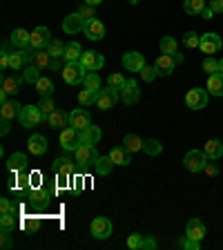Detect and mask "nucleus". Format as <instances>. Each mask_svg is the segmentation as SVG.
Wrapping results in <instances>:
<instances>
[{"label":"nucleus","mask_w":223,"mask_h":250,"mask_svg":"<svg viewBox=\"0 0 223 250\" xmlns=\"http://www.w3.org/2000/svg\"><path fill=\"white\" fill-rule=\"evenodd\" d=\"M87 69L81 65V62H67L65 67H62V81L67 85H83V81H85V76H87Z\"/></svg>","instance_id":"obj_2"},{"label":"nucleus","mask_w":223,"mask_h":250,"mask_svg":"<svg viewBox=\"0 0 223 250\" xmlns=\"http://www.w3.org/2000/svg\"><path fill=\"white\" fill-rule=\"evenodd\" d=\"M143 152H145V154H150V156L161 154V152H163L161 141H156V139H147V141H143Z\"/></svg>","instance_id":"obj_40"},{"label":"nucleus","mask_w":223,"mask_h":250,"mask_svg":"<svg viewBox=\"0 0 223 250\" xmlns=\"http://www.w3.org/2000/svg\"><path fill=\"white\" fill-rule=\"evenodd\" d=\"M119 99H121V92L119 89H114V87H105V89H101L99 92V99H96V107L99 109H112L116 103H119Z\"/></svg>","instance_id":"obj_6"},{"label":"nucleus","mask_w":223,"mask_h":250,"mask_svg":"<svg viewBox=\"0 0 223 250\" xmlns=\"http://www.w3.org/2000/svg\"><path fill=\"white\" fill-rule=\"evenodd\" d=\"M16 210H18V206H14V203H11L7 197L0 201V212H16Z\"/></svg>","instance_id":"obj_53"},{"label":"nucleus","mask_w":223,"mask_h":250,"mask_svg":"<svg viewBox=\"0 0 223 250\" xmlns=\"http://www.w3.org/2000/svg\"><path fill=\"white\" fill-rule=\"evenodd\" d=\"M109 159L114 161V166H130L132 163V152L125 146H116L109 150Z\"/></svg>","instance_id":"obj_17"},{"label":"nucleus","mask_w":223,"mask_h":250,"mask_svg":"<svg viewBox=\"0 0 223 250\" xmlns=\"http://www.w3.org/2000/svg\"><path fill=\"white\" fill-rule=\"evenodd\" d=\"M159 49H161V54H170V56H174V54L179 52V42L172 36H163L161 42H159Z\"/></svg>","instance_id":"obj_33"},{"label":"nucleus","mask_w":223,"mask_h":250,"mask_svg":"<svg viewBox=\"0 0 223 250\" xmlns=\"http://www.w3.org/2000/svg\"><path fill=\"white\" fill-rule=\"evenodd\" d=\"M208 163V154L201 150H190L185 156H183V166H185L187 172H201Z\"/></svg>","instance_id":"obj_5"},{"label":"nucleus","mask_w":223,"mask_h":250,"mask_svg":"<svg viewBox=\"0 0 223 250\" xmlns=\"http://www.w3.org/2000/svg\"><path fill=\"white\" fill-rule=\"evenodd\" d=\"M139 99H141L139 83H136L134 78H127V83L121 89V101H123L125 105H134V103H139Z\"/></svg>","instance_id":"obj_9"},{"label":"nucleus","mask_w":223,"mask_h":250,"mask_svg":"<svg viewBox=\"0 0 223 250\" xmlns=\"http://www.w3.org/2000/svg\"><path fill=\"white\" fill-rule=\"evenodd\" d=\"M174 65H179V62L174 61V56H170V54H161V56L156 58V62H154L159 76H170V74L174 72Z\"/></svg>","instance_id":"obj_16"},{"label":"nucleus","mask_w":223,"mask_h":250,"mask_svg":"<svg viewBox=\"0 0 223 250\" xmlns=\"http://www.w3.org/2000/svg\"><path fill=\"white\" fill-rule=\"evenodd\" d=\"M139 76L143 78L145 83H152V81H154V78L159 76V72H156V67H154V65H152V67H150V65H145V67H143V69H141V72H139Z\"/></svg>","instance_id":"obj_48"},{"label":"nucleus","mask_w":223,"mask_h":250,"mask_svg":"<svg viewBox=\"0 0 223 250\" xmlns=\"http://www.w3.org/2000/svg\"><path fill=\"white\" fill-rule=\"evenodd\" d=\"M85 2H87V5H94V7H96V5H101L103 0H85Z\"/></svg>","instance_id":"obj_61"},{"label":"nucleus","mask_w":223,"mask_h":250,"mask_svg":"<svg viewBox=\"0 0 223 250\" xmlns=\"http://www.w3.org/2000/svg\"><path fill=\"white\" fill-rule=\"evenodd\" d=\"M203 170H205V174H208V177H217V174H219V166L214 163V159H208V163H205V167H203Z\"/></svg>","instance_id":"obj_52"},{"label":"nucleus","mask_w":223,"mask_h":250,"mask_svg":"<svg viewBox=\"0 0 223 250\" xmlns=\"http://www.w3.org/2000/svg\"><path fill=\"white\" fill-rule=\"evenodd\" d=\"M52 34H49V29L47 27H36V29L31 31V42L29 47L31 49H47V45L52 42Z\"/></svg>","instance_id":"obj_12"},{"label":"nucleus","mask_w":223,"mask_h":250,"mask_svg":"<svg viewBox=\"0 0 223 250\" xmlns=\"http://www.w3.org/2000/svg\"><path fill=\"white\" fill-rule=\"evenodd\" d=\"M201 52L203 54H208V56H212V54H217L219 49L223 47V41L219 34H212V31H208V34H203L201 36Z\"/></svg>","instance_id":"obj_10"},{"label":"nucleus","mask_w":223,"mask_h":250,"mask_svg":"<svg viewBox=\"0 0 223 250\" xmlns=\"http://www.w3.org/2000/svg\"><path fill=\"white\" fill-rule=\"evenodd\" d=\"M29 62L31 65H36L38 69H49L52 65V56L47 54V49H29Z\"/></svg>","instance_id":"obj_19"},{"label":"nucleus","mask_w":223,"mask_h":250,"mask_svg":"<svg viewBox=\"0 0 223 250\" xmlns=\"http://www.w3.org/2000/svg\"><path fill=\"white\" fill-rule=\"evenodd\" d=\"M78 14L83 16L85 21H92V18H94V5H87V2H85V5H81Z\"/></svg>","instance_id":"obj_51"},{"label":"nucleus","mask_w":223,"mask_h":250,"mask_svg":"<svg viewBox=\"0 0 223 250\" xmlns=\"http://www.w3.org/2000/svg\"><path fill=\"white\" fill-rule=\"evenodd\" d=\"M52 194L54 192L49 190V188L41 186V188H31L29 192H27V199H29L31 208L38 210V212H42V210L49 206V201H52Z\"/></svg>","instance_id":"obj_1"},{"label":"nucleus","mask_w":223,"mask_h":250,"mask_svg":"<svg viewBox=\"0 0 223 250\" xmlns=\"http://www.w3.org/2000/svg\"><path fill=\"white\" fill-rule=\"evenodd\" d=\"M203 152L208 154V159H214V161H217V159L223 156V143L219 139H210L208 143H205V147H203Z\"/></svg>","instance_id":"obj_31"},{"label":"nucleus","mask_w":223,"mask_h":250,"mask_svg":"<svg viewBox=\"0 0 223 250\" xmlns=\"http://www.w3.org/2000/svg\"><path fill=\"white\" fill-rule=\"evenodd\" d=\"M127 2H130V5H139L141 0H127Z\"/></svg>","instance_id":"obj_64"},{"label":"nucleus","mask_w":223,"mask_h":250,"mask_svg":"<svg viewBox=\"0 0 223 250\" xmlns=\"http://www.w3.org/2000/svg\"><path fill=\"white\" fill-rule=\"evenodd\" d=\"M69 125L76 130H85L87 125H92V119L85 109H74V112H69Z\"/></svg>","instance_id":"obj_20"},{"label":"nucleus","mask_w":223,"mask_h":250,"mask_svg":"<svg viewBox=\"0 0 223 250\" xmlns=\"http://www.w3.org/2000/svg\"><path fill=\"white\" fill-rule=\"evenodd\" d=\"M210 9L214 14H223V0H210Z\"/></svg>","instance_id":"obj_54"},{"label":"nucleus","mask_w":223,"mask_h":250,"mask_svg":"<svg viewBox=\"0 0 223 250\" xmlns=\"http://www.w3.org/2000/svg\"><path fill=\"white\" fill-rule=\"evenodd\" d=\"M22 81H25V78H18V76H2V92L14 94V96H16V94L20 92Z\"/></svg>","instance_id":"obj_32"},{"label":"nucleus","mask_w":223,"mask_h":250,"mask_svg":"<svg viewBox=\"0 0 223 250\" xmlns=\"http://www.w3.org/2000/svg\"><path fill=\"white\" fill-rule=\"evenodd\" d=\"M177 246L179 248H185V250H199L201 248V241H197V239H190V237H183V239H179L177 241Z\"/></svg>","instance_id":"obj_46"},{"label":"nucleus","mask_w":223,"mask_h":250,"mask_svg":"<svg viewBox=\"0 0 223 250\" xmlns=\"http://www.w3.org/2000/svg\"><path fill=\"white\" fill-rule=\"evenodd\" d=\"M201 16H203V18H205V21H210V18H212V16H214V11L210 9V7H205V9L201 11Z\"/></svg>","instance_id":"obj_59"},{"label":"nucleus","mask_w":223,"mask_h":250,"mask_svg":"<svg viewBox=\"0 0 223 250\" xmlns=\"http://www.w3.org/2000/svg\"><path fill=\"white\" fill-rule=\"evenodd\" d=\"M123 146L130 152H139V150H143V139H139L136 134H127L123 139Z\"/></svg>","instance_id":"obj_41"},{"label":"nucleus","mask_w":223,"mask_h":250,"mask_svg":"<svg viewBox=\"0 0 223 250\" xmlns=\"http://www.w3.org/2000/svg\"><path fill=\"white\" fill-rule=\"evenodd\" d=\"M101 92V89H99ZM99 92H94V89H81V94H78V103L81 105H96V99H99Z\"/></svg>","instance_id":"obj_38"},{"label":"nucleus","mask_w":223,"mask_h":250,"mask_svg":"<svg viewBox=\"0 0 223 250\" xmlns=\"http://www.w3.org/2000/svg\"><path fill=\"white\" fill-rule=\"evenodd\" d=\"M101 136H103V132H101V127H96V125H87L85 130H81V139H83V143H92V146H96L101 141Z\"/></svg>","instance_id":"obj_30"},{"label":"nucleus","mask_w":223,"mask_h":250,"mask_svg":"<svg viewBox=\"0 0 223 250\" xmlns=\"http://www.w3.org/2000/svg\"><path fill=\"white\" fill-rule=\"evenodd\" d=\"M208 94L210 96H223V74H210L208 76Z\"/></svg>","instance_id":"obj_27"},{"label":"nucleus","mask_w":223,"mask_h":250,"mask_svg":"<svg viewBox=\"0 0 223 250\" xmlns=\"http://www.w3.org/2000/svg\"><path fill=\"white\" fill-rule=\"evenodd\" d=\"M205 9V0H183V11L190 16H197Z\"/></svg>","instance_id":"obj_35"},{"label":"nucleus","mask_w":223,"mask_h":250,"mask_svg":"<svg viewBox=\"0 0 223 250\" xmlns=\"http://www.w3.org/2000/svg\"><path fill=\"white\" fill-rule=\"evenodd\" d=\"M2 248H11V239H9V230H2Z\"/></svg>","instance_id":"obj_57"},{"label":"nucleus","mask_w":223,"mask_h":250,"mask_svg":"<svg viewBox=\"0 0 223 250\" xmlns=\"http://www.w3.org/2000/svg\"><path fill=\"white\" fill-rule=\"evenodd\" d=\"M81 56H83V47H81V42H76V41L69 42V45L65 47V54H62L65 62H78Z\"/></svg>","instance_id":"obj_29"},{"label":"nucleus","mask_w":223,"mask_h":250,"mask_svg":"<svg viewBox=\"0 0 223 250\" xmlns=\"http://www.w3.org/2000/svg\"><path fill=\"white\" fill-rule=\"evenodd\" d=\"M219 72L223 74V58H221V61H219Z\"/></svg>","instance_id":"obj_63"},{"label":"nucleus","mask_w":223,"mask_h":250,"mask_svg":"<svg viewBox=\"0 0 223 250\" xmlns=\"http://www.w3.org/2000/svg\"><path fill=\"white\" fill-rule=\"evenodd\" d=\"M208 89H201V87H192L190 92L185 94V105L190 109H203L208 105Z\"/></svg>","instance_id":"obj_7"},{"label":"nucleus","mask_w":223,"mask_h":250,"mask_svg":"<svg viewBox=\"0 0 223 250\" xmlns=\"http://www.w3.org/2000/svg\"><path fill=\"white\" fill-rule=\"evenodd\" d=\"M25 167H27V154L25 152H14L9 156V161H7V170L11 174H16V172H25Z\"/></svg>","instance_id":"obj_24"},{"label":"nucleus","mask_w":223,"mask_h":250,"mask_svg":"<svg viewBox=\"0 0 223 250\" xmlns=\"http://www.w3.org/2000/svg\"><path fill=\"white\" fill-rule=\"evenodd\" d=\"M47 123H49V127H56V130H65V127H69V114L56 107L52 114H49Z\"/></svg>","instance_id":"obj_22"},{"label":"nucleus","mask_w":223,"mask_h":250,"mask_svg":"<svg viewBox=\"0 0 223 250\" xmlns=\"http://www.w3.org/2000/svg\"><path fill=\"white\" fill-rule=\"evenodd\" d=\"M38 107H41V112H42V116H45V123H47V119H49V114H52L54 109H56V103L52 101V96H42V101L38 103Z\"/></svg>","instance_id":"obj_42"},{"label":"nucleus","mask_w":223,"mask_h":250,"mask_svg":"<svg viewBox=\"0 0 223 250\" xmlns=\"http://www.w3.org/2000/svg\"><path fill=\"white\" fill-rule=\"evenodd\" d=\"M49 69H61V58H52V65Z\"/></svg>","instance_id":"obj_60"},{"label":"nucleus","mask_w":223,"mask_h":250,"mask_svg":"<svg viewBox=\"0 0 223 250\" xmlns=\"http://www.w3.org/2000/svg\"><path fill=\"white\" fill-rule=\"evenodd\" d=\"M18 121H20L22 127H36V125H41L45 121V116H42L38 105H22V112L18 116Z\"/></svg>","instance_id":"obj_3"},{"label":"nucleus","mask_w":223,"mask_h":250,"mask_svg":"<svg viewBox=\"0 0 223 250\" xmlns=\"http://www.w3.org/2000/svg\"><path fill=\"white\" fill-rule=\"evenodd\" d=\"M52 170L56 172V177H69L74 172V166L69 163V159H65V156H58L56 161L52 163Z\"/></svg>","instance_id":"obj_28"},{"label":"nucleus","mask_w":223,"mask_h":250,"mask_svg":"<svg viewBox=\"0 0 223 250\" xmlns=\"http://www.w3.org/2000/svg\"><path fill=\"white\" fill-rule=\"evenodd\" d=\"M123 67L127 69V72H141V69L145 67V56L139 52L123 54Z\"/></svg>","instance_id":"obj_15"},{"label":"nucleus","mask_w":223,"mask_h":250,"mask_svg":"<svg viewBox=\"0 0 223 250\" xmlns=\"http://www.w3.org/2000/svg\"><path fill=\"white\" fill-rule=\"evenodd\" d=\"M203 72H208V76L210 74H219V61H214L212 56H208L203 61Z\"/></svg>","instance_id":"obj_50"},{"label":"nucleus","mask_w":223,"mask_h":250,"mask_svg":"<svg viewBox=\"0 0 223 250\" xmlns=\"http://www.w3.org/2000/svg\"><path fill=\"white\" fill-rule=\"evenodd\" d=\"M41 72L42 69H38L36 65H31V62H27L25 69H22V78H25V83H38V78H41Z\"/></svg>","instance_id":"obj_36"},{"label":"nucleus","mask_w":223,"mask_h":250,"mask_svg":"<svg viewBox=\"0 0 223 250\" xmlns=\"http://www.w3.org/2000/svg\"><path fill=\"white\" fill-rule=\"evenodd\" d=\"M89 232L96 239H107L109 234H112V221L105 217H96L92 221V226H89Z\"/></svg>","instance_id":"obj_13"},{"label":"nucleus","mask_w":223,"mask_h":250,"mask_svg":"<svg viewBox=\"0 0 223 250\" xmlns=\"http://www.w3.org/2000/svg\"><path fill=\"white\" fill-rule=\"evenodd\" d=\"M9 123H11L9 119H2V127H0V132H2V136H5L7 132H9Z\"/></svg>","instance_id":"obj_58"},{"label":"nucleus","mask_w":223,"mask_h":250,"mask_svg":"<svg viewBox=\"0 0 223 250\" xmlns=\"http://www.w3.org/2000/svg\"><path fill=\"white\" fill-rule=\"evenodd\" d=\"M185 234L190 237V239L201 241L203 237H205V226H203L201 219H190L187 226H185Z\"/></svg>","instance_id":"obj_23"},{"label":"nucleus","mask_w":223,"mask_h":250,"mask_svg":"<svg viewBox=\"0 0 223 250\" xmlns=\"http://www.w3.org/2000/svg\"><path fill=\"white\" fill-rule=\"evenodd\" d=\"M83 146V139H81V130H76V127H65V130L61 132V147L67 152H76L78 147Z\"/></svg>","instance_id":"obj_4"},{"label":"nucleus","mask_w":223,"mask_h":250,"mask_svg":"<svg viewBox=\"0 0 223 250\" xmlns=\"http://www.w3.org/2000/svg\"><path fill=\"white\" fill-rule=\"evenodd\" d=\"M27 150L34 156H42L47 152V139L42 134H34L29 141H27Z\"/></svg>","instance_id":"obj_21"},{"label":"nucleus","mask_w":223,"mask_h":250,"mask_svg":"<svg viewBox=\"0 0 223 250\" xmlns=\"http://www.w3.org/2000/svg\"><path fill=\"white\" fill-rule=\"evenodd\" d=\"M83 87L85 89H94V92H99V89H103V83H101V76L96 72H89L87 76H85L83 81Z\"/></svg>","instance_id":"obj_39"},{"label":"nucleus","mask_w":223,"mask_h":250,"mask_svg":"<svg viewBox=\"0 0 223 250\" xmlns=\"http://www.w3.org/2000/svg\"><path fill=\"white\" fill-rule=\"evenodd\" d=\"M156 248V239L154 237H145V239H143V248L141 250H154Z\"/></svg>","instance_id":"obj_55"},{"label":"nucleus","mask_w":223,"mask_h":250,"mask_svg":"<svg viewBox=\"0 0 223 250\" xmlns=\"http://www.w3.org/2000/svg\"><path fill=\"white\" fill-rule=\"evenodd\" d=\"M9 41L14 42L16 47H20V49H27V47H29V42H31V34H29L27 29H20V27H18V29L11 31Z\"/></svg>","instance_id":"obj_26"},{"label":"nucleus","mask_w":223,"mask_h":250,"mask_svg":"<svg viewBox=\"0 0 223 250\" xmlns=\"http://www.w3.org/2000/svg\"><path fill=\"white\" fill-rule=\"evenodd\" d=\"M20 112H22V105L18 103V101H7V103H2V107H0V116H2V119H9V121L18 119Z\"/></svg>","instance_id":"obj_25"},{"label":"nucleus","mask_w":223,"mask_h":250,"mask_svg":"<svg viewBox=\"0 0 223 250\" xmlns=\"http://www.w3.org/2000/svg\"><path fill=\"white\" fill-rule=\"evenodd\" d=\"M78 62H81L87 72H99V69L105 65V56L99 52H83V56H81Z\"/></svg>","instance_id":"obj_14"},{"label":"nucleus","mask_w":223,"mask_h":250,"mask_svg":"<svg viewBox=\"0 0 223 250\" xmlns=\"http://www.w3.org/2000/svg\"><path fill=\"white\" fill-rule=\"evenodd\" d=\"M127 83V78L123 76V74H109V78H107V85L109 87H114V89H123V85Z\"/></svg>","instance_id":"obj_45"},{"label":"nucleus","mask_w":223,"mask_h":250,"mask_svg":"<svg viewBox=\"0 0 223 250\" xmlns=\"http://www.w3.org/2000/svg\"><path fill=\"white\" fill-rule=\"evenodd\" d=\"M85 25H87V21L76 11V14H69L67 18L62 21V31L69 34V36H72V34H81V31H85Z\"/></svg>","instance_id":"obj_11"},{"label":"nucleus","mask_w":223,"mask_h":250,"mask_svg":"<svg viewBox=\"0 0 223 250\" xmlns=\"http://www.w3.org/2000/svg\"><path fill=\"white\" fill-rule=\"evenodd\" d=\"M85 36H87L89 41H101V38H105V25L99 18L87 21V25H85Z\"/></svg>","instance_id":"obj_18"},{"label":"nucleus","mask_w":223,"mask_h":250,"mask_svg":"<svg viewBox=\"0 0 223 250\" xmlns=\"http://www.w3.org/2000/svg\"><path fill=\"white\" fill-rule=\"evenodd\" d=\"M29 183H31V188H41V172H31Z\"/></svg>","instance_id":"obj_56"},{"label":"nucleus","mask_w":223,"mask_h":250,"mask_svg":"<svg viewBox=\"0 0 223 250\" xmlns=\"http://www.w3.org/2000/svg\"><path fill=\"white\" fill-rule=\"evenodd\" d=\"M14 226H16V212H2V217H0V228L11 232Z\"/></svg>","instance_id":"obj_44"},{"label":"nucleus","mask_w":223,"mask_h":250,"mask_svg":"<svg viewBox=\"0 0 223 250\" xmlns=\"http://www.w3.org/2000/svg\"><path fill=\"white\" fill-rule=\"evenodd\" d=\"M94 166H96V174L105 177V174H109V172H112V167H114V161H112V159H109V154H107V156H99Z\"/></svg>","instance_id":"obj_34"},{"label":"nucleus","mask_w":223,"mask_h":250,"mask_svg":"<svg viewBox=\"0 0 223 250\" xmlns=\"http://www.w3.org/2000/svg\"><path fill=\"white\" fill-rule=\"evenodd\" d=\"M143 239H145V237H141L139 232L130 234V237H127V248H132V250H141V248H143Z\"/></svg>","instance_id":"obj_49"},{"label":"nucleus","mask_w":223,"mask_h":250,"mask_svg":"<svg viewBox=\"0 0 223 250\" xmlns=\"http://www.w3.org/2000/svg\"><path fill=\"white\" fill-rule=\"evenodd\" d=\"M96 159H99V152H96V146H92V143H83L74 152V161L81 163V166H92V163H96Z\"/></svg>","instance_id":"obj_8"},{"label":"nucleus","mask_w":223,"mask_h":250,"mask_svg":"<svg viewBox=\"0 0 223 250\" xmlns=\"http://www.w3.org/2000/svg\"><path fill=\"white\" fill-rule=\"evenodd\" d=\"M183 42H185V47H190V49H194V47L201 45V36H199L197 31H187L185 36H183Z\"/></svg>","instance_id":"obj_47"},{"label":"nucleus","mask_w":223,"mask_h":250,"mask_svg":"<svg viewBox=\"0 0 223 250\" xmlns=\"http://www.w3.org/2000/svg\"><path fill=\"white\" fill-rule=\"evenodd\" d=\"M36 92L41 94V96H52L54 81H52V78H47V76H41V78H38V83H36Z\"/></svg>","instance_id":"obj_37"},{"label":"nucleus","mask_w":223,"mask_h":250,"mask_svg":"<svg viewBox=\"0 0 223 250\" xmlns=\"http://www.w3.org/2000/svg\"><path fill=\"white\" fill-rule=\"evenodd\" d=\"M47 54H49L52 58H62V54H65V45H62L61 41H56V38H54V41L47 45Z\"/></svg>","instance_id":"obj_43"},{"label":"nucleus","mask_w":223,"mask_h":250,"mask_svg":"<svg viewBox=\"0 0 223 250\" xmlns=\"http://www.w3.org/2000/svg\"><path fill=\"white\" fill-rule=\"evenodd\" d=\"M174 61H177V62H183V54H174Z\"/></svg>","instance_id":"obj_62"}]
</instances>
